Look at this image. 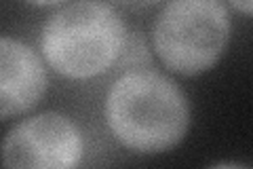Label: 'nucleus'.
<instances>
[{"mask_svg":"<svg viewBox=\"0 0 253 169\" xmlns=\"http://www.w3.org/2000/svg\"><path fill=\"white\" fill-rule=\"evenodd\" d=\"M230 4L236 11H241L243 15H251L253 13V0H230Z\"/></svg>","mask_w":253,"mask_h":169,"instance_id":"obj_7","label":"nucleus"},{"mask_svg":"<svg viewBox=\"0 0 253 169\" xmlns=\"http://www.w3.org/2000/svg\"><path fill=\"white\" fill-rule=\"evenodd\" d=\"M26 2L34 4V6H53V4L63 2V0H26Z\"/></svg>","mask_w":253,"mask_h":169,"instance_id":"obj_8","label":"nucleus"},{"mask_svg":"<svg viewBox=\"0 0 253 169\" xmlns=\"http://www.w3.org/2000/svg\"><path fill=\"white\" fill-rule=\"evenodd\" d=\"M110 133L135 155H163L188 135L190 102L181 87L152 68L121 74L104 104Z\"/></svg>","mask_w":253,"mask_h":169,"instance_id":"obj_1","label":"nucleus"},{"mask_svg":"<svg viewBox=\"0 0 253 169\" xmlns=\"http://www.w3.org/2000/svg\"><path fill=\"white\" fill-rule=\"evenodd\" d=\"M110 4L114 6H123V9H129V11H144V9H150L163 0H108Z\"/></svg>","mask_w":253,"mask_h":169,"instance_id":"obj_6","label":"nucleus"},{"mask_svg":"<svg viewBox=\"0 0 253 169\" xmlns=\"http://www.w3.org/2000/svg\"><path fill=\"white\" fill-rule=\"evenodd\" d=\"M83 157V131L61 112H41L19 120L0 144V161L11 169H72Z\"/></svg>","mask_w":253,"mask_h":169,"instance_id":"obj_4","label":"nucleus"},{"mask_svg":"<svg viewBox=\"0 0 253 169\" xmlns=\"http://www.w3.org/2000/svg\"><path fill=\"white\" fill-rule=\"evenodd\" d=\"M129 45V28L108 0H74L44 21L41 53L59 76L95 78L114 66Z\"/></svg>","mask_w":253,"mask_h":169,"instance_id":"obj_2","label":"nucleus"},{"mask_svg":"<svg viewBox=\"0 0 253 169\" xmlns=\"http://www.w3.org/2000/svg\"><path fill=\"white\" fill-rule=\"evenodd\" d=\"M230 43L224 0H169L152 23V47L165 68L184 76L211 70Z\"/></svg>","mask_w":253,"mask_h":169,"instance_id":"obj_3","label":"nucleus"},{"mask_svg":"<svg viewBox=\"0 0 253 169\" xmlns=\"http://www.w3.org/2000/svg\"><path fill=\"white\" fill-rule=\"evenodd\" d=\"M46 89L42 55L23 40L0 36V120L28 114L42 102Z\"/></svg>","mask_w":253,"mask_h":169,"instance_id":"obj_5","label":"nucleus"}]
</instances>
